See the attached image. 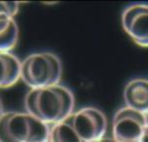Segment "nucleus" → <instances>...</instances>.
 I'll return each instance as SVG.
<instances>
[{
    "mask_svg": "<svg viewBox=\"0 0 148 142\" xmlns=\"http://www.w3.org/2000/svg\"><path fill=\"white\" fill-rule=\"evenodd\" d=\"M26 112L47 125L63 122L74 113L75 98L60 84L30 89L25 97Z\"/></svg>",
    "mask_w": 148,
    "mask_h": 142,
    "instance_id": "nucleus-1",
    "label": "nucleus"
},
{
    "mask_svg": "<svg viewBox=\"0 0 148 142\" xmlns=\"http://www.w3.org/2000/svg\"><path fill=\"white\" fill-rule=\"evenodd\" d=\"M49 127L27 112H6L0 118V142H49Z\"/></svg>",
    "mask_w": 148,
    "mask_h": 142,
    "instance_id": "nucleus-2",
    "label": "nucleus"
},
{
    "mask_svg": "<svg viewBox=\"0 0 148 142\" xmlns=\"http://www.w3.org/2000/svg\"><path fill=\"white\" fill-rule=\"evenodd\" d=\"M62 70V63L56 54L34 53L21 61V80L30 89L53 86L60 82Z\"/></svg>",
    "mask_w": 148,
    "mask_h": 142,
    "instance_id": "nucleus-3",
    "label": "nucleus"
},
{
    "mask_svg": "<svg viewBox=\"0 0 148 142\" xmlns=\"http://www.w3.org/2000/svg\"><path fill=\"white\" fill-rule=\"evenodd\" d=\"M74 130L82 142L99 140L106 135L108 120L101 110L94 106H85L70 115Z\"/></svg>",
    "mask_w": 148,
    "mask_h": 142,
    "instance_id": "nucleus-4",
    "label": "nucleus"
},
{
    "mask_svg": "<svg viewBox=\"0 0 148 142\" xmlns=\"http://www.w3.org/2000/svg\"><path fill=\"white\" fill-rule=\"evenodd\" d=\"M145 127L144 113L123 106L114 115L112 138L116 142H140Z\"/></svg>",
    "mask_w": 148,
    "mask_h": 142,
    "instance_id": "nucleus-5",
    "label": "nucleus"
},
{
    "mask_svg": "<svg viewBox=\"0 0 148 142\" xmlns=\"http://www.w3.org/2000/svg\"><path fill=\"white\" fill-rule=\"evenodd\" d=\"M121 25L135 44L148 47V4L136 3L126 7L121 15Z\"/></svg>",
    "mask_w": 148,
    "mask_h": 142,
    "instance_id": "nucleus-6",
    "label": "nucleus"
},
{
    "mask_svg": "<svg viewBox=\"0 0 148 142\" xmlns=\"http://www.w3.org/2000/svg\"><path fill=\"white\" fill-rule=\"evenodd\" d=\"M123 99L125 106L145 115L148 112V79L130 80L125 87Z\"/></svg>",
    "mask_w": 148,
    "mask_h": 142,
    "instance_id": "nucleus-7",
    "label": "nucleus"
},
{
    "mask_svg": "<svg viewBox=\"0 0 148 142\" xmlns=\"http://www.w3.org/2000/svg\"><path fill=\"white\" fill-rule=\"evenodd\" d=\"M21 79V61L11 53L0 51V89L14 86Z\"/></svg>",
    "mask_w": 148,
    "mask_h": 142,
    "instance_id": "nucleus-8",
    "label": "nucleus"
},
{
    "mask_svg": "<svg viewBox=\"0 0 148 142\" xmlns=\"http://www.w3.org/2000/svg\"><path fill=\"white\" fill-rule=\"evenodd\" d=\"M19 39V28L14 17L0 15V51L10 53Z\"/></svg>",
    "mask_w": 148,
    "mask_h": 142,
    "instance_id": "nucleus-9",
    "label": "nucleus"
},
{
    "mask_svg": "<svg viewBox=\"0 0 148 142\" xmlns=\"http://www.w3.org/2000/svg\"><path fill=\"white\" fill-rule=\"evenodd\" d=\"M49 142H82L71 124L70 117L49 127Z\"/></svg>",
    "mask_w": 148,
    "mask_h": 142,
    "instance_id": "nucleus-10",
    "label": "nucleus"
},
{
    "mask_svg": "<svg viewBox=\"0 0 148 142\" xmlns=\"http://www.w3.org/2000/svg\"><path fill=\"white\" fill-rule=\"evenodd\" d=\"M19 2L0 1V15H10L15 18L19 11Z\"/></svg>",
    "mask_w": 148,
    "mask_h": 142,
    "instance_id": "nucleus-11",
    "label": "nucleus"
},
{
    "mask_svg": "<svg viewBox=\"0 0 148 142\" xmlns=\"http://www.w3.org/2000/svg\"><path fill=\"white\" fill-rule=\"evenodd\" d=\"M140 142H148V124H146V127H145L144 133L142 135L141 141Z\"/></svg>",
    "mask_w": 148,
    "mask_h": 142,
    "instance_id": "nucleus-12",
    "label": "nucleus"
},
{
    "mask_svg": "<svg viewBox=\"0 0 148 142\" xmlns=\"http://www.w3.org/2000/svg\"><path fill=\"white\" fill-rule=\"evenodd\" d=\"M92 142H116V141H114L112 137L111 138H109V137H103V138L99 139V140H95Z\"/></svg>",
    "mask_w": 148,
    "mask_h": 142,
    "instance_id": "nucleus-13",
    "label": "nucleus"
},
{
    "mask_svg": "<svg viewBox=\"0 0 148 142\" xmlns=\"http://www.w3.org/2000/svg\"><path fill=\"white\" fill-rule=\"evenodd\" d=\"M4 113V111H3V105H2V102H1V99H0V118L3 115Z\"/></svg>",
    "mask_w": 148,
    "mask_h": 142,
    "instance_id": "nucleus-14",
    "label": "nucleus"
},
{
    "mask_svg": "<svg viewBox=\"0 0 148 142\" xmlns=\"http://www.w3.org/2000/svg\"><path fill=\"white\" fill-rule=\"evenodd\" d=\"M145 119H146V124H148V112L145 113Z\"/></svg>",
    "mask_w": 148,
    "mask_h": 142,
    "instance_id": "nucleus-15",
    "label": "nucleus"
}]
</instances>
